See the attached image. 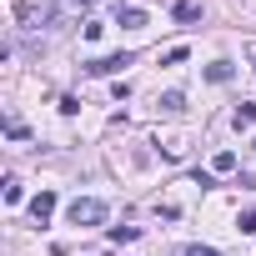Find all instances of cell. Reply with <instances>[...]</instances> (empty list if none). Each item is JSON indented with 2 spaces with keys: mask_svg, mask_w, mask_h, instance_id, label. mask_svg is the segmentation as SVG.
<instances>
[{
  "mask_svg": "<svg viewBox=\"0 0 256 256\" xmlns=\"http://www.w3.org/2000/svg\"><path fill=\"white\" fill-rule=\"evenodd\" d=\"M66 216H70V226H100V221H106V201H96V196H76V201L66 206Z\"/></svg>",
  "mask_w": 256,
  "mask_h": 256,
  "instance_id": "6da1fadb",
  "label": "cell"
},
{
  "mask_svg": "<svg viewBox=\"0 0 256 256\" xmlns=\"http://www.w3.org/2000/svg\"><path fill=\"white\" fill-rule=\"evenodd\" d=\"M126 66H131V56H100V60H86V76H120Z\"/></svg>",
  "mask_w": 256,
  "mask_h": 256,
  "instance_id": "7a4b0ae2",
  "label": "cell"
},
{
  "mask_svg": "<svg viewBox=\"0 0 256 256\" xmlns=\"http://www.w3.org/2000/svg\"><path fill=\"white\" fill-rule=\"evenodd\" d=\"M30 216H36V226H46V221L56 216V191H40V196L30 201Z\"/></svg>",
  "mask_w": 256,
  "mask_h": 256,
  "instance_id": "3957f363",
  "label": "cell"
},
{
  "mask_svg": "<svg viewBox=\"0 0 256 256\" xmlns=\"http://www.w3.org/2000/svg\"><path fill=\"white\" fill-rule=\"evenodd\" d=\"M231 120H236V131H246V126H256V106H251V100H241V106L231 110Z\"/></svg>",
  "mask_w": 256,
  "mask_h": 256,
  "instance_id": "277c9868",
  "label": "cell"
},
{
  "mask_svg": "<svg viewBox=\"0 0 256 256\" xmlns=\"http://www.w3.org/2000/svg\"><path fill=\"white\" fill-rule=\"evenodd\" d=\"M206 80L226 86V80H231V60H211V66H206Z\"/></svg>",
  "mask_w": 256,
  "mask_h": 256,
  "instance_id": "5b68a950",
  "label": "cell"
},
{
  "mask_svg": "<svg viewBox=\"0 0 256 256\" xmlns=\"http://www.w3.org/2000/svg\"><path fill=\"white\" fill-rule=\"evenodd\" d=\"M161 110H166V116H181V110H186V96H181V90H166V96H161Z\"/></svg>",
  "mask_w": 256,
  "mask_h": 256,
  "instance_id": "8992f818",
  "label": "cell"
},
{
  "mask_svg": "<svg viewBox=\"0 0 256 256\" xmlns=\"http://www.w3.org/2000/svg\"><path fill=\"white\" fill-rule=\"evenodd\" d=\"M120 26H126V30H141V26H146V10L126 6V10H120Z\"/></svg>",
  "mask_w": 256,
  "mask_h": 256,
  "instance_id": "52a82bcc",
  "label": "cell"
},
{
  "mask_svg": "<svg viewBox=\"0 0 256 256\" xmlns=\"http://www.w3.org/2000/svg\"><path fill=\"white\" fill-rule=\"evenodd\" d=\"M176 20H201V6H191V0H176Z\"/></svg>",
  "mask_w": 256,
  "mask_h": 256,
  "instance_id": "ba28073f",
  "label": "cell"
},
{
  "mask_svg": "<svg viewBox=\"0 0 256 256\" xmlns=\"http://www.w3.org/2000/svg\"><path fill=\"white\" fill-rule=\"evenodd\" d=\"M181 60H186V46H171V50L161 56V66H181Z\"/></svg>",
  "mask_w": 256,
  "mask_h": 256,
  "instance_id": "9c48e42d",
  "label": "cell"
},
{
  "mask_svg": "<svg viewBox=\"0 0 256 256\" xmlns=\"http://www.w3.org/2000/svg\"><path fill=\"white\" fill-rule=\"evenodd\" d=\"M6 136H10V141H26V126H20V120H16V116H10V120H6Z\"/></svg>",
  "mask_w": 256,
  "mask_h": 256,
  "instance_id": "30bf717a",
  "label": "cell"
},
{
  "mask_svg": "<svg viewBox=\"0 0 256 256\" xmlns=\"http://www.w3.org/2000/svg\"><path fill=\"white\" fill-rule=\"evenodd\" d=\"M110 241H136V226H110Z\"/></svg>",
  "mask_w": 256,
  "mask_h": 256,
  "instance_id": "8fae6325",
  "label": "cell"
},
{
  "mask_svg": "<svg viewBox=\"0 0 256 256\" xmlns=\"http://www.w3.org/2000/svg\"><path fill=\"white\" fill-rule=\"evenodd\" d=\"M231 166H236V156H231V151H221V156L211 161V171H231Z\"/></svg>",
  "mask_w": 256,
  "mask_h": 256,
  "instance_id": "7c38bea8",
  "label": "cell"
},
{
  "mask_svg": "<svg viewBox=\"0 0 256 256\" xmlns=\"http://www.w3.org/2000/svg\"><path fill=\"white\" fill-rule=\"evenodd\" d=\"M236 226H241V231L251 236V231H256V211H241V216H236Z\"/></svg>",
  "mask_w": 256,
  "mask_h": 256,
  "instance_id": "4fadbf2b",
  "label": "cell"
},
{
  "mask_svg": "<svg viewBox=\"0 0 256 256\" xmlns=\"http://www.w3.org/2000/svg\"><path fill=\"white\" fill-rule=\"evenodd\" d=\"M176 256H221V251H211V246H186V251H176Z\"/></svg>",
  "mask_w": 256,
  "mask_h": 256,
  "instance_id": "5bb4252c",
  "label": "cell"
}]
</instances>
